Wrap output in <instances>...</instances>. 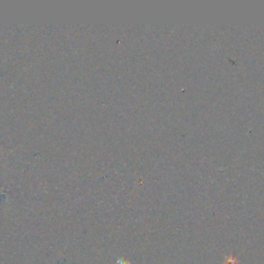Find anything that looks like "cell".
<instances>
[{
    "instance_id": "6da1fadb",
    "label": "cell",
    "mask_w": 264,
    "mask_h": 264,
    "mask_svg": "<svg viewBox=\"0 0 264 264\" xmlns=\"http://www.w3.org/2000/svg\"><path fill=\"white\" fill-rule=\"evenodd\" d=\"M226 264H237V261L236 259H228L226 261Z\"/></svg>"
}]
</instances>
